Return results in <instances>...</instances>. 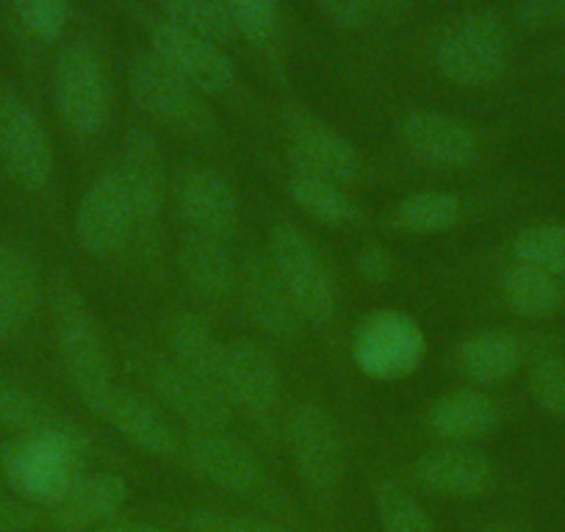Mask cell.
<instances>
[{
  "instance_id": "6da1fadb",
  "label": "cell",
  "mask_w": 565,
  "mask_h": 532,
  "mask_svg": "<svg viewBox=\"0 0 565 532\" xmlns=\"http://www.w3.org/2000/svg\"><path fill=\"white\" fill-rule=\"evenodd\" d=\"M53 330H56L58 361L70 385L92 414L103 416L108 400L117 391L114 363L103 341L100 324L89 311V302L67 278L56 280L53 289Z\"/></svg>"
},
{
  "instance_id": "7a4b0ae2",
  "label": "cell",
  "mask_w": 565,
  "mask_h": 532,
  "mask_svg": "<svg viewBox=\"0 0 565 532\" xmlns=\"http://www.w3.org/2000/svg\"><path fill=\"white\" fill-rule=\"evenodd\" d=\"M86 441L73 425L23 433L3 453V475L23 502L53 508L84 475Z\"/></svg>"
},
{
  "instance_id": "3957f363",
  "label": "cell",
  "mask_w": 565,
  "mask_h": 532,
  "mask_svg": "<svg viewBox=\"0 0 565 532\" xmlns=\"http://www.w3.org/2000/svg\"><path fill=\"white\" fill-rule=\"evenodd\" d=\"M510 64V34L491 12L455 18L436 42V67L452 84L482 89L497 84Z\"/></svg>"
},
{
  "instance_id": "277c9868",
  "label": "cell",
  "mask_w": 565,
  "mask_h": 532,
  "mask_svg": "<svg viewBox=\"0 0 565 532\" xmlns=\"http://www.w3.org/2000/svg\"><path fill=\"white\" fill-rule=\"evenodd\" d=\"M130 95L141 111L186 137H211L216 119L203 92L183 81L153 51L136 53L130 62Z\"/></svg>"
},
{
  "instance_id": "5b68a950",
  "label": "cell",
  "mask_w": 565,
  "mask_h": 532,
  "mask_svg": "<svg viewBox=\"0 0 565 532\" xmlns=\"http://www.w3.org/2000/svg\"><path fill=\"white\" fill-rule=\"evenodd\" d=\"M269 260L311 324H328L335 317V275L317 244L295 225H277L269 238Z\"/></svg>"
},
{
  "instance_id": "8992f818",
  "label": "cell",
  "mask_w": 565,
  "mask_h": 532,
  "mask_svg": "<svg viewBox=\"0 0 565 532\" xmlns=\"http://www.w3.org/2000/svg\"><path fill=\"white\" fill-rule=\"evenodd\" d=\"M427 355L422 324L394 308L372 311L352 336V361L372 380H402Z\"/></svg>"
},
{
  "instance_id": "52a82bcc",
  "label": "cell",
  "mask_w": 565,
  "mask_h": 532,
  "mask_svg": "<svg viewBox=\"0 0 565 532\" xmlns=\"http://www.w3.org/2000/svg\"><path fill=\"white\" fill-rule=\"evenodd\" d=\"M53 97L70 130L92 137L103 128L111 92L100 53L89 42H73L58 53L53 70Z\"/></svg>"
},
{
  "instance_id": "ba28073f",
  "label": "cell",
  "mask_w": 565,
  "mask_h": 532,
  "mask_svg": "<svg viewBox=\"0 0 565 532\" xmlns=\"http://www.w3.org/2000/svg\"><path fill=\"white\" fill-rule=\"evenodd\" d=\"M286 438L295 469L311 491L328 493L347 475V441L333 414L317 403H300L286 419Z\"/></svg>"
},
{
  "instance_id": "9c48e42d",
  "label": "cell",
  "mask_w": 565,
  "mask_h": 532,
  "mask_svg": "<svg viewBox=\"0 0 565 532\" xmlns=\"http://www.w3.org/2000/svg\"><path fill=\"white\" fill-rule=\"evenodd\" d=\"M0 164L29 192L51 187L56 159L45 125L20 95H0Z\"/></svg>"
},
{
  "instance_id": "30bf717a",
  "label": "cell",
  "mask_w": 565,
  "mask_h": 532,
  "mask_svg": "<svg viewBox=\"0 0 565 532\" xmlns=\"http://www.w3.org/2000/svg\"><path fill=\"white\" fill-rule=\"evenodd\" d=\"M141 374L161 403L194 433H220L231 425V408L225 396L200 377L189 374L170 358L145 355Z\"/></svg>"
},
{
  "instance_id": "8fae6325",
  "label": "cell",
  "mask_w": 565,
  "mask_h": 532,
  "mask_svg": "<svg viewBox=\"0 0 565 532\" xmlns=\"http://www.w3.org/2000/svg\"><path fill=\"white\" fill-rule=\"evenodd\" d=\"M136 227L128 192L117 170H106L92 181L75 211V236L89 255L108 258L125 249Z\"/></svg>"
},
{
  "instance_id": "7c38bea8",
  "label": "cell",
  "mask_w": 565,
  "mask_h": 532,
  "mask_svg": "<svg viewBox=\"0 0 565 532\" xmlns=\"http://www.w3.org/2000/svg\"><path fill=\"white\" fill-rule=\"evenodd\" d=\"M399 137L418 161L433 167L460 170L480 156V134L466 119L444 111H411L399 123Z\"/></svg>"
},
{
  "instance_id": "4fadbf2b",
  "label": "cell",
  "mask_w": 565,
  "mask_h": 532,
  "mask_svg": "<svg viewBox=\"0 0 565 532\" xmlns=\"http://www.w3.org/2000/svg\"><path fill=\"white\" fill-rule=\"evenodd\" d=\"M114 170L128 192L136 225L159 222L167 205V167L153 134L145 128H130L122 139L119 164Z\"/></svg>"
},
{
  "instance_id": "5bb4252c",
  "label": "cell",
  "mask_w": 565,
  "mask_h": 532,
  "mask_svg": "<svg viewBox=\"0 0 565 532\" xmlns=\"http://www.w3.org/2000/svg\"><path fill=\"white\" fill-rule=\"evenodd\" d=\"M153 53L203 95H222L236 75L233 62L216 42L192 34L170 20L153 31Z\"/></svg>"
},
{
  "instance_id": "9a60e30c",
  "label": "cell",
  "mask_w": 565,
  "mask_h": 532,
  "mask_svg": "<svg viewBox=\"0 0 565 532\" xmlns=\"http://www.w3.org/2000/svg\"><path fill=\"white\" fill-rule=\"evenodd\" d=\"M189 455L200 475L216 488L236 497H255L264 491L266 471L258 455L238 438L220 433H192Z\"/></svg>"
},
{
  "instance_id": "2e32d148",
  "label": "cell",
  "mask_w": 565,
  "mask_h": 532,
  "mask_svg": "<svg viewBox=\"0 0 565 532\" xmlns=\"http://www.w3.org/2000/svg\"><path fill=\"white\" fill-rule=\"evenodd\" d=\"M242 295L249 319L266 336L277 341L300 339L306 319H302L300 308L291 300L289 289H286L269 258L255 255V258L247 260L242 273Z\"/></svg>"
},
{
  "instance_id": "e0dca14e",
  "label": "cell",
  "mask_w": 565,
  "mask_h": 532,
  "mask_svg": "<svg viewBox=\"0 0 565 532\" xmlns=\"http://www.w3.org/2000/svg\"><path fill=\"white\" fill-rule=\"evenodd\" d=\"M416 480L427 491L449 499H475L491 491L493 464L486 453L466 444L427 449L416 460Z\"/></svg>"
},
{
  "instance_id": "ac0fdd59",
  "label": "cell",
  "mask_w": 565,
  "mask_h": 532,
  "mask_svg": "<svg viewBox=\"0 0 565 532\" xmlns=\"http://www.w3.org/2000/svg\"><path fill=\"white\" fill-rule=\"evenodd\" d=\"M222 394L231 405L253 414L275 408L280 396V369L271 352L253 339L227 341Z\"/></svg>"
},
{
  "instance_id": "d6986e66",
  "label": "cell",
  "mask_w": 565,
  "mask_h": 532,
  "mask_svg": "<svg viewBox=\"0 0 565 532\" xmlns=\"http://www.w3.org/2000/svg\"><path fill=\"white\" fill-rule=\"evenodd\" d=\"M175 203L194 233L227 238L238 222V198L227 178L209 167H192L181 175Z\"/></svg>"
},
{
  "instance_id": "ffe728a7",
  "label": "cell",
  "mask_w": 565,
  "mask_h": 532,
  "mask_svg": "<svg viewBox=\"0 0 565 532\" xmlns=\"http://www.w3.org/2000/svg\"><path fill=\"white\" fill-rule=\"evenodd\" d=\"M289 156L295 172L324 178V181H333L339 187L358 181L363 167L355 145L341 137L339 130L328 128L317 119H300L291 128Z\"/></svg>"
},
{
  "instance_id": "44dd1931",
  "label": "cell",
  "mask_w": 565,
  "mask_h": 532,
  "mask_svg": "<svg viewBox=\"0 0 565 532\" xmlns=\"http://www.w3.org/2000/svg\"><path fill=\"white\" fill-rule=\"evenodd\" d=\"M40 306L42 284L34 258L18 244L0 242V341L23 333Z\"/></svg>"
},
{
  "instance_id": "7402d4cb",
  "label": "cell",
  "mask_w": 565,
  "mask_h": 532,
  "mask_svg": "<svg viewBox=\"0 0 565 532\" xmlns=\"http://www.w3.org/2000/svg\"><path fill=\"white\" fill-rule=\"evenodd\" d=\"M125 499H128V486L119 475L111 471L81 475L62 502L51 508L53 524L67 532L97 530L119 513Z\"/></svg>"
},
{
  "instance_id": "603a6c76",
  "label": "cell",
  "mask_w": 565,
  "mask_h": 532,
  "mask_svg": "<svg viewBox=\"0 0 565 532\" xmlns=\"http://www.w3.org/2000/svg\"><path fill=\"white\" fill-rule=\"evenodd\" d=\"M100 419H106L125 441H130L141 453L167 458V455H175L178 447H181L167 416L150 403L148 396L122 389V385H117Z\"/></svg>"
},
{
  "instance_id": "cb8c5ba5",
  "label": "cell",
  "mask_w": 565,
  "mask_h": 532,
  "mask_svg": "<svg viewBox=\"0 0 565 532\" xmlns=\"http://www.w3.org/2000/svg\"><path fill=\"white\" fill-rule=\"evenodd\" d=\"M170 347L172 361L178 366H183L189 374H194L222 394L227 344H222L220 336L203 317L192 311L178 313L170 324Z\"/></svg>"
},
{
  "instance_id": "d4e9b609",
  "label": "cell",
  "mask_w": 565,
  "mask_h": 532,
  "mask_svg": "<svg viewBox=\"0 0 565 532\" xmlns=\"http://www.w3.org/2000/svg\"><path fill=\"white\" fill-rule=\"evenodd\" d=\"M178 269L198 295L209 300H225L236 289V260L225 247V238L189 233L178 249Z\"/></svg>"
},
{
  "instance_id": "484cf974",
  "label": "cell",
  "mask_w": 565,
  "mask_h": 532,
  "mask_svg": "<svg viewBox=\"0 0 565 532\" xmlns=\"http://www.w3.org/2000/svg\"><path fill=\"white\" fill-rule=\"evenodd\" d=\"M499 419V411L488 394L477 389H455L430 408V427L455 444L477 441L488 436Z\"/></svg>"
},
{
  "instance_id": "4316f807",
  "label": "cell",
  "mask_w": 565,
  "mask_h": 532,
  "mask_svg": "<svg viewBox=\"0 0 565 532\" xmlns=\"http://www.w3.org/2000/svg\"><path fill=\"white\" fill-rule=\"evenodd\" d=\"M458 363L469 380L497 385L513 377L521 366V341L502 330L475 333L460 344Z\"/></svg>"
},
{
  "instance_id": "83f0119b",
  "label": "cell",
  "mask_w": 565,
  "mask_h": 532,
  "mask_svg": "<svg viewBox=\"0 0 565 532\" xmlns=\"http://www.w3.org/2000/svg\"><path fill=\"white\" fill-rule=\"evenodd\" d=\"M502 297L508 308L526 319H546L559 311L565 300L563 278L546 273L541 266L515 264L502 280Z\"/></svg>"
},
{
  "instance_id": "f1b7e54d",
  "label": "cell",
  "mask_w": 565,
  "mask_h": 532,
  "mask_svg": "<svg viewBox=\"0 0 565 532\" xmlns=\"http://www.w3.org/2000/svg\"><path fill=\"white\" fill-rule=\"evenodd\" d=\"M463 216V200L455 192L424 189V192L405 194L394 211L396 227L418 236H433L455 227Z\"/></svg>"
},
{
  "instance_id": "f546056e",
  "label": "cell",
  "mask_w": 565,
  "mask_h": 532,
  "mask_svg": "<svg viewBox=\"0 0 565 532\" xmlns=\"http://www.w3.org/2000/svg\"><path fill=\"white\" fill-rule=\"evenodd\" d=\"M289 194L297 209L306 211L311 220L322 222V225H355L358 216H361L355 200L339 183L324 181V178L295 172L289 181Z\"/></svg>"
},
{
  "instance_id": "4dcf8cb0",
  "label": "cell",
  "mask_w": 565,
  "mask_h": 532,
  "mask_svg": "<svg viewBox=\"0 0 565 532\" xmlns=\"http://www.w3.org/2000/svg\"><path fill=\"white\" fill-rule=\"evenodd\" d=\"M67 425V419L56 414L42 396L31 394L23 385L0 380V427L23 433L45 430V427Z\"/></svg>"
},
{
  "instance_id": "1f68e13d",
  "label": "cell",
  "mask_w": 565,
  "mask_h": 532,
  "mask_svg": "<svg viewBox=\"0 0 565 532\" xmlns=\"http://www.w3.org/2000/svg\"><path fill=\"white\" fill-rule=\"evenodd\" d=\"M161 7L170 14V23L211 42L231 40L236 31L225 0H161Z\"/></svg>"
},
{
  "instance_id": "d6a6232c",
  "label": "cell",
  "mask_w": 565,
  "mask_h": 532,
  "mask_svg": "<svg viewBox=\"0 0 565 532\" xmlns=\"http://www.w3.org/2000/svg\"><path fill=\"white\" fill-rule=\"evenodd\" d=\"M374 504H377L383 532H438L430 513L399 482H380L377 491H374Z\"/></svg>"
},
{
  "instance_id": "836d02e7",
  "label": "cell",
  "mask_w": 565,
  "mask_h": 532,
  "mask_svg": "<svg viewBox=\"0 0 565 532\" xmlns=\"http://www.w3.org/2000/svg\"><path fill=\"white\" fill-rule=\"evenodd\" d=\"M513 255L521 264L541 266L546 273L565 278V225L548 222L524 227L513 238Z\"/></svg>"
},
{
  "instance_id": "e575fe53",
  "label": "cell",
  "mask_w": 565,
  "mask_h": 532,
  "mask_svg": "<svg viewBox=\"0 0 565 532\" xmlns=\"http://www.w3.org/2000/svg\"><path fill=\"white\" fill-rule=\"evenodd\" d=\"M20 25L34 40L53 42L64 34L70 20V0H12Z\"/></svg>"
},
{
  "instance_id": "d590c367",
  "label": "cell",
  "mask_w": 565,
  "mask_h": 532,
  "mask_svg": "<svg viewBox=\"0 0 565 532\" xmlns=\"http://www.w3.org/2000/svg\"><path fill=\"white\" fill-rule=\"evenodd\" d=\"M530 391L532 400L546 414L565 419V358L548 355L535 363L530 374Z\"/></svg>"
},
{
  "instance_id": "8d00e7d4",
  "label": "cell",
  "mask_w": 565,
  "mask_h": 532,
  "mask_svg": "<svg viewBox=\"0 0 565 532\" xmlns=\"http://www.w3.org/2000/svg\"><path fill=\"white\" fill-rule=\"evenodd\" d=\"M236 31L255 45H266L277 31V0H225Z\"/></svg>"
},
{
  "instance_id": "74e56055",
  "label": "cell",
  "mask_w": 565,
  "mask_h": 532,
  "mask_svg": "<svg viewBox=\"0 0 565 532\" xmlns=\"http://www.w3.org/2000/svg\"><path fill=\"white\" fill-rule=\"evenodd\" d=\"M317 7L344 29H369L388 18L394 0H317Z\"/></svg>"
},
{
  "instance_id": "f35d334b",
  "label": "cell",
  "mask_w": 565,
  "mask_h": 532,
  "mask_svg": "<svg viewBox=\"0 0 565 532\" xmlns=\"http://www.w3.org/2000/svg\"><path fill=\"white\" fill-rule=\"evenodd\" d=\"M192 526L198 532H291L275 521L255 519V515H227L214 510H198L192 513Z\"/></svg>"
},
{
  "instance_id": "ab89813d",
  "label": "cell",
  "mask_w": 565,
  "mask_h": 532,
  "mask_svg": "<svg viewBox=\"0 0 565 532\" xmlns=\"http://www.w3.org/2000/svg\"><path fill=\"white\" fill-rule=\"evenodd\" d=\"M519 20L530 31L563 29L565 25V0H521Z\"/></svg>"
},
{
  "instance_id": "60d3db41",
  "label": "cell",
  "mask_w": 565,
  "mask_h": 532,
  "mask_svg": "<svg viewBox=\"0 0 565 532\" xmlns=\"http://www.w3.org/2000/svg\"><path fill=\"white\" fill-rule=\"evenodd\" d=\"M40 515L29 502L0 493V532H25L36 526Z\"/></svg>"
},
{
  "instance_id": "b9f144b4",
  "label": "cell",
  "mask_w": 565,
  "mask_h": 532,
  "mask_svg": "<svg viewBox=\"0 0 565 532\" xmlns=\"http://www.w3.org/2000/svg\"><path fill=\"white\" fill-rule=\"evenodd\" d=\"M358 273L369 284H385V280L394 275V258H391L388 249L383 247H366L358 255Z\"/></svg>"
},
{
  "instance_id": "7bdbcfd3",
  "label": "cell",
  "mask_w": 565,
  "mask_h": 532,
  "mask_svg": "<svg viewBox=\"0 0 565 532\" xmlns=\"http://www.w3.org/2000/svg\"><path fill=\"white\" fill-rule=\"evenodd\" d=\"M92 532H167V530H161V526H153V524H103Z\"/></svg>"
},
{
  "instance_id": "ee69618b",
  "label": "cell",
  "mask_w": 565,
  "mask_h": 532,
  "mask_svg": "<svg viewBox=\"0 0 565 532\" xmlns=\"http://www.w3.org/2000/svg\"><path fill=\"white\" fill-rule=\"evenodd\" d=\"M491 532H519V530H508V526H499V530H491Z\"/></svg>"
}]
</instances>
